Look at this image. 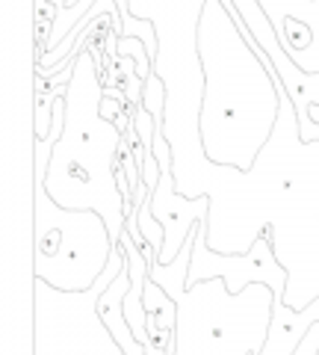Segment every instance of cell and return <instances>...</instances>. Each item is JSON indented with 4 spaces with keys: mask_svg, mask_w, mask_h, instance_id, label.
I'll use <instances>...</instances> for the list:
<instances>
[{
    "mask_svg": "<svg viewBox=\"0 0 319 355\" xmlns=\"http://www.w3.org/2000/svg\"><path fill=\"white\" fill-rule=\"evenodd\" d=\"M290 355H319V323H313L304 331V338L295 343V349Z\"/></svg>",
    "mask_w": 319,
    "mask_h": 355,
    "instance_id": "obj_6",
    "label": "cell"
},
{
    "mask_svg": "<svg viewBox=\"0 0 319 355\" xmlns=\"http://www.w3.org/2000/svg\"><path fill=\"white\" fill-rule=\"evenodd\" d=\"M125 263L127 261L122 246H116L101 279L89 291H74L80 331H65L60 314L51 308L45 296L36 293V355H125V349L116 343V338L104 326L101 314H98V299L118 279Z\"/></svg>",
    "mask_w": 319,
    "mask_h": 355,
    "instance_id": "obj_3",
    "label": "cell"
},
{
    "mask_svg": "<svg viewBox=\"0 0 319 355\" xmlns=\"http://www.w3.org/2000/svg\"><path fill=\"white\" fill-rule=\"evenodd\" d=\"M118 243L107 219L89 207H62L36 181V279L57 291H89Z\"/></svg>",
    "mask_w": 319,
    "mask_h": 355,
    "instance_id": "obj_1",
    "label": "cell"
},
{
    "mask_svg": "<svg viewBox=\"0 0 319 355\" xmlns=\"http://www.w3.org/2000/svg\"><path fill=\"white\" fill-rule=\"evenodd\" d=\"M225 279L228 293H243L251 284H269L275 296L287 293V270L275 258V225L251 243L243 254H219L210 249V225H195V249L190 263V287L198 282Z\"/></svg>",
    "mask_w": 319,
    "mask_h": 355,
    "instance_id": "obj_4",
    "label": "cell"
},
{
    "mask_svg": "<svg viewBox=\"0 0 319 355\" xmlns=\"http://www.w3.org/2000/svg\"><path fill=\"white\" fill-rule=\"evenodd\" d=\"M127 293H130V270L125 263V270L118 272V279L101 293V299H98V314H101L104 326L109 329V335L116 338V343L125 349V355H148L145 347L139 343V338L134 335V329H130L127 317H125V299H127Z\"/></svg>",
    "mask_w": 319,
    "mask_h": 355,
    "instance_id": "obj_5",
    "label": "cell"
},
{
    "mask_svg": "<svg viewBox=\"0 0 319 355\" xmlns=\"http://www.w3.org/2000/svg\"><path fill=\"white\" fill-rule=\"evenodd\" d=\"M178 302V349L174 355H251L266 347L272 314L248 323L243 331H234L255 314L260 305L275 302V291L269 284H251L243 293L228 299L222 320L207 335L210 323V282H198L192 287H172L166 291Z\"/></svg>",
    "mask_w": 319,
    "mask_h": 355,
    "instance_id": "obj_2",
    "label": "cell"
}]
</instances>
